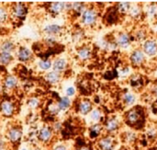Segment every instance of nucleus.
<instances>
[{
    "mask_svg": "<svg viewBox=\"0 0 157 150\" xmlns=\"http://www.w3.org/2000/svg\"><path fill=\"white\" fill-rule=\"evenodd\" d=\"M144 108L141 106H133L128 109L123 115V122L126 125L133 129H139L143 126V123H145L144 120Z\"/></svg>",
    "mask_w": 157,
    "mask_h": 150,
    "instance_id": "nucleus-1",
    "label": "nucleus"
},
{
    "mask_svg": "<svg viewBox=\"0 0 157 150\" xmlns=\"http://www.w3.org/2000/svg\"><path fill=\"white\" fill-rule=\"evenodd\" d=\"M98 18H99L98 7L94 6H87L86 8L85 9V11L80 16L81 24L87 28L94 27L98 23Z\"/></svg>",
    "mask_w": 157,
    "mask_h": 150,
    "instance_id": "nucleus-2",
    "label": "nucleus"
},
{
    "mask_svg": "<svg viewBox=\"0 0 157 150\" xmlns=\"http://www.w3.org/2000/svg\"><path fill=\"white\" fill-rule=\"evenodd\" d=\"M102 124H103V127H104V133L106 135L115 136L117 133L120 132V130L121 128V122L115 115L105 117Z\"/></svg>",
    "mask_w": 157,
    "mask_h": 150,
    "instance_id": "nucleus-3",
    "label": "nucleus"
},
{
    "mask_svg": "<svg viewBox=\"0 0 157 150\" xmlns=\"http://www.w3.org/2000/svg\"><path fill=\"white\" fill-rule=\"evenodd\" d=\"M146 59H147V56L145 55V53H144L141 47L133 49L129 55L130 64L132 66L135 68L143 67L146 63Z\"/></svg>",
    "mask_w": 157,
    "mask_h": 150,
    "instance_id": "nucleus-4",
    "label": "nucleus"
},
{
    "mask_svg": "<svg viewBox=\"0 0 157 150\" xmlns=\"http://www.w3.org/2000/svg\"><path fill=\"white\" fill-rule=\"evenodd\" d=\"M118 141L115 136H110L106 134H104L101 137H99L96 142L97 148L98 150H115Z\"/></svg>",
    "mask_w": 157,
    "mask_h": 150,
    "instance_id": "nucleus-5",
    "label": "nucleus"
},
{
    "mask_svg": "<svg viewBox=\"0 0 157 150\" xmlns=\"http://www.w3.org/2000/svg\"><path fill=\"white\" fill-rule=\"evenodd\" d=\"M113 41L115 42L117 48L128 49L132 45V43L133 41V38H132V35L131 33H129L128 31L121 30L116 34Z\"/></svg>",
    "mask_w": 157,
    "mask_h": 150,
    "instance_id": "nucleus-6",
    "label": "nucleus"
},
{
    "mask_svg": "<svg viewBox=\"0 0 157 150\" xmlns=\"http://www.w3.org/2000/svg\"><path fill=\"white\" fill-rule=\"evenodd\" d=\"M141 48L147 57H155L157 55V39L149 37L144 43L141 44Z\"/></svg>",
    "mask_w": 157,
    "mask_h": 150,
    "instance_id": "nucleus-7",
    "label": "nucleus"
},
{
    "mask_svg": "<svg viewBox=\"0 0 157 150\" xmlns=\"http://www.w3.org/2000/svg\"><path fill=\"white\" fill-rule=\"evenodd\" d=\"M94 104L93 102L89 100V99H82L80 100L77 104H76V111L79 114L83 115V116H86L88 115L91 111L94 109Z\"/></svg>",
    "mask_w": 157,
    "mask_h": 150,
    "instance_id": "nucleus-8",
    "label": "nucleus"
},
{
    "mask_svg": "<svg viewBox=\"0 0 157 150\" xmlns=\"http://www.w3.org/2000/svg\"><path fill=\"white\" fill-rule=\"evenodd\" d=\"M6 136H7L8 141L11 144H13V145L17 144L21 140L22 136H23L22 128L20 126H17V125H13L7 130V135Z\"/></svg>",
    "mask_w": 157,
    "mask_h": 150,
    "instance_id": "nucleus-9",
    "label": "nucleus"
},
{
    "mask_svg": "<svg viewBox=\"0 0 157 150\" xmlns=\"http://www.w3.org/2000/svg\"><path fill=\"white\" fill-rule=\"evenodd\" d=\"M76 57L81 62H87L93 57V49L89 45H82L76 51Z\"/></svg>",
    "mask_w": 157,
    "mask_h": 150,
    "instance_id": "nucleus-10",
    "label": "nucleus"
},
{
    "mask_svg": "<svg viewBox=\"0 0 157 150\" xmlns=\"http://www.w3.org/2000/svg\"><path fill=\"white\" fill-rule=\"evenodd\" d=\"M16 107L11 101L5 100L0 103V112L4 117L10 118L15 114Z\"/></svg>",
    "mask_w": 157,
    "mask_h": 150,
    "instance_id": "nucleus-11",
    "label": "nucleus"
},
{
    "mask_svg": "<svg viewBox=\"0 0 157 150\" xmlns=\"http://www.w3.org/2000/svg\"><path fill=\"white\" fill-rule=\"evenodd\" d=\"M137 94L133 91H125L124 93H122L121 97V103L128 108H132L133 106L136 105L137 102Z\"/></svg>",
    "mask_w": 157,
    "mask_h": 150,
    "instance_id": "nucleus-12",
    "label": "nucleus"
},
{
    "mask_svg": "<svg viewBox=\"0 0 157 150\" xmlns=\"http://www.w3.org/2000/svg\"><path fill=\"white\" fill-rule=\"evenodd\" d=\"M53 136H54V132L52 126L45 125L40 129L39 134H38V138L40 142L46 144L52 141V139L53 138Z\"/></svg>",
    "mask_w": 157,
    "mask_h": 150,
    "instance_id": "nucleus-13",
    "label": "nucleus"
},
{
    "mask_svg": "<svg viewBox=\"0 0 157 150\" xmlns=\"http://www.w3.org/2000/svg\"><path fill=\"white\" fill-rule=\"evenodd\" d=\"M104 127H103V124L99 123V124H91L90 126L88 127V135L90 139L93 140H98L99 137H101L104 135Z\"/></svg>",
    "mask_w": 157,
    "mask_h": 150,
    "instance_id": "nucleus-14",
    "label": "nucleus"
},
{
    "mask_svg": "<svg viewBox=\"0 0 157 150\" xmlns=\"http://www.w3.org/2000/svg\"><path fill=\"white\" fill-rule=\"evenodd\" d=\"M17 57L20 62L27 63V62H29L33 59V53L28 47L21 46L18 48V50L17 52Z\"/></svg>",
    "mask_w": 157,
    "mask_h": 150,
    "instance_id": "nucleus-15",
    "label": "nucleus"
},
{
    "mask_svg": "<svg viewBox=\"0 0 157 150\" xmlns=\"http://www.w3.org/2000/svg\"><path fill=\"white\" fill-rule=\"evenodd\" d=\"M27 12H28V8L23 3L14 4V6H12V7H11L12 16L17 18H19V19L24 18L27 15Z\"/></svg>",
    "mask_w": 157,
    "mask_h": 150,
    "instance_id": "nucleus-16",
    "label": "nucleus"
},
{
    "mask_svg": "<svg viewBox=\"0 0 157 150\" xmlns=\"http://www.w3.org/2000/svg\"><path fill=\"white\" fill-rule=\"evenodd\" d=\"M68 68V60L63 57L55 58L52 61V70L60 74L65 72Z\"/></svg>",
    "mask_w": 157,
    "mask_h": 150,
    "instance_id": "nucleus-17",
    "label": "nucleus"
},
{
    "mask_svg": "<svg viewBox=\"0 0 157 150\" xmlns=\"http://www.w3.org/2000/svg\"><path fill=\"white\" fill-rule=\"evenodd\" d=\"M18 85V79L14 75H7L3 80V87L6 90H14Z\"/></svg>",
    "mask_w": 157,
    "mask_h": 150,
    "instance_id": "nucleus-18",
    "label": "nucleus"
},
{
    "mask_svg": "<svg viewBox=\"0 0 157 150\" xmlns=\"http://www.w3.org/2000/svg\"><path fill=\"white\" fill-rule=\"evenodd\" d=\"M87 116H88L89 121L92 124L103 123V121L105 119L104 113H103V112H102V110L100 108H94Z\"/></svg>",
    "mask_w": 157,
    "mask_h": 150,
    "instance_id": "nucleus-19",
    "label": "nucleus"
},
{
    "mask_svg": "<svg viewBox=\"0 0 157 150\" xmlns=\"http://www.w3.org/2000/svg\"><path fill=\"white\" fill-rule=\"evenodd\" d=\"M44 79L50 85H57L62 80V74H60V73L55 72V71L52 70V71L47 72L45 74Z\"/></svg>",
    "mask_w": 157,
    "mask_h": 150,
    "instance_id": "nucleus-20",
    "label": "nucleus"
},
{
    "mask_svg": "<svg viewBox=\"0 0 157 150\" xmlns=\"http://www.w3.org/2000/svg\"><path fill=\"white\" fill-rule=\"evenodd\" d=\"M66 10V3L65 2H52L50 3L49 11L52 15H59Z\"/></svg>",
    "mask_w": 157,
    "mask_h": 150,
    "instance_id": "nucleus-21",
    "label": "nucleus"
},
{
    "mask_svg": "<svg viewBox=\"0 0 157 150\" xmlns=\"http://www.w3.org/2000/svg\"><path fill=\"white\" fill-rule=\"evenodd\" d=\"M132 38L134 41H136L138 43H144L148 38V32H147V30L145 28H139L137 29L136 30H134L133 34H132Z\"/></svg>",
    "mask_w": 157,
    "mask_h": 150,
    "instance_id": "nucleus-22",
    "label": "nucleus"
},
{
    "mask_svg": "<svg viewBox=\"0 0 157 150\" xmlns=\"http://www.w3.org/2000/svg\"><path fill=\"white\" fill-rule=\"evenodd\" d=\"M132 3L131 2H126V1H121L116 4L115 7L119 13V15L121 17H124V16H128L132 7Z\"/></svg>",
    "mask_w": 157,
    "mask_h": 150,
    "instance_id": "nucleus-23",
    "label": "nucleus"
},
{
    "mask_svg": "<svg viewBox=\"0 0 157 150\" xmlns=\"http://www.w3.org/2000/svg\"><path fill=\"white\" fill-rule=\"evenodd\" d=\"M43 31L48 36L55 37V36H58L59 34L62 33L63 27L60 26V25H58V24H50V25H47L46 27H44Z\"/></svg>",
    "mask_w": 157,
    "mask_h": 150,
    "instance_id": "nucleus-24",
    "label": "nucleus"
},
{
    "mask_svg": "<svg viewBox=\"0 0 157 150\" xmlns=\"http://www.w3.org/2000/svg\"><path fill=\"white\" fill-rule=\"evenodd\" d=\"M56 104H57V107L60 112H66L72 107L73 101L70 98H68L66 96H63L58 100Z\"/></svg>",
    "mask_w": 157,
    "mask_h": 150,
    "instance_id": "nucleus-25",
    "label": "nucleus"
},
{
    "mask_svg": "<svg viewBox=\"0 0 157 150\" xmlns=\"http://www.w3.org/2000/svg\"><path fill=\"white\" fill-rule=\"evenodd\" d=\"M144 14V10L143 6L138 4H135V5H132L131 10H130V13L128 16L130 18H132V19L137 20V19L141 18Z\"/></svg>",
    "mask_w": 157,
    "mask_h": 150,
    "instance_id": "nucleus-26",
    "label": "nucleus"
},
{
    "mask_svg": "<svg viewBox=\"0 0 157 150\" xmlns=\"http://www.w3.org/2000/svg\"><path fill=\"white\" fill-rule=\"evenodd\" d=\"M122 141L127 145H132L134 144L138 139V135L135 131H125L121 135Z\"/></svg>",
    "mask_w": 157,
    "mask_h": 150,
    "instance_id": "nucleus-27",
    "label": "nucleus"
},
{
    "mask_svg": "<svg viewBox=\"0 0 157 150\" xmlns=\"http://www.w3.org/2000/svg\"><path fill=\"white\" fill-rule=\"evenodd\" d=\"M145 136L149 142H155L157 140V124H150L145 130Z\"/></svg>",
    "mask_w": 157,
    "mask_h": 150,
    "instance_id": "nucleus-28",
    "label": "nucleus"
},
{
    "mask_svg": "<svg viewBox=\"0 0 157 150\" xmlns=\"http://www.w3.org/2000/svg\"><path fill=\"white\" fill-rule=\"evenodd\" d=\"M119 17H120V15H119L116 7L115 6L111 7L106 13V22L108 24H115L118 21Z\"/></svg>",
    "mask_w": 157,
    "mask_h": 150,
    "instance_id": "nucleus-29",
    "label": "nucleus"
},
{
    "mask_svg": "<svg viewBox=\"0 0 157 150\" xmlns=\"http://www.w3.org/2000/svg\"><path fill=\"white\" fill-rule=\"evenodd\" d=\"M144 14L149 19L156 20L157 18V3H150L144 11Z\"/></svg>",
    "mask_w": 157,
    "mask_h": 150,
    "instance_id": "nucleus-30",
    "label": "nucleus"
},
{
    "mask_svg": "<svg viewBox=\"0 0 157 150\" xmlns=\"http://www.w3.org/2000/svg\"><path fill=\"white\" fill-rule=\"evenodd\" d=\"M86 6H87L84 2H73L71 6V11L80 17L86 8Z\"/></svg>",
    "mask_w": 157,
    "mask_h": 150,
    "instance_id": "nucleus-31",
    "label": "nucleus"
},
{
    "mask_svg": "<svg viewBox=\"0 0 157 150\" xmlns=\"http://www.w3.org/2000/svg\"><path fill=\"white\" fill-rule=\"evenodd\" d=\"M15 49H16V45H15V43L12 41L6 40L2 43H0V52L13 53Z\"/></svg>",
    "mask_w": 157,
    "mask_h": 150,
    "instance_id": "nucleus-32",
    "label": "nucleus"
},
{
    "mask_svg": "<svg viewBox=\"0 0 157 150\" xmlns=\"http://www.w3.org/2000/svg\"><path fill=\"white\" fill-rule=\"evenodd\" d=\"M13 59H14L13 53L0 52V65L1 66L8 65L13 61Z\"/></svg>",
    "mask_w": 157,
    "mask_h": 150,
    "instance_id": "nucleus-33",
    "label": "nucleus"
},
{
    "mask_svg": "<svg viewBox=\"0 0 157 150\" xmlns=\"http://www.w3.org/2000/svg\"><path fill=\"white\" fill-rule=\"evenodd\" d=\"M38 66L41 71H48L52 68V61L50 59H41L38 63Z\"/></svg>",
    "mask_w": 157,
    "mask_h": 150,
    "instance_id": "nucleus-34",
    "label": "nucleus"
},
{
    "mask_svg": "<svg viewBox=\"0 0 157 150\" xmlns=\"http://www.w3.org/2000/svg\"><path fill=\"white\" fill-rule=\"evenodd\" d=\"M130 81H131V85L132 87H133L134 89L135 88H138V87H142L144 85V79L142 78V77H140L139 75H133L131 78H130Z\"/></svg>",
    "mask_w": 157,
    "mask_h": 150,
    "instance_id": "nucleus-35",
    "label": "nucleus"
},
{
    "mask_svg": "<svg viewBox=\"0 0 157 150\" xmlns=\"http://www.w3.org/2000/svg\"><path fill=\"white\" fill-rule=\"evenodd\" d=\"M40 103V100H39L38 98H36V97H31V98H29V99L27 101L28 106H29L30 109H32V110H35V109L39 108Z\"/></svg>",
    "mask_w": 157,
    "mask_h": 150,
    "instance_id": "nucleus-36",
    "label": "nucleus"
},
{
    "mask_svg": "<svg viewBox=\"0 0 157 150\" xmlns=\"http://www.w3.org/2000/svg\"><path fill=\"white\" fill-rule=\"evenodd\" d=\"M8 18V11L3 7V6H0V24L2 23H5Z\"/></svg>",
    "mask_w": 157,
    "mask_h": 150,
    "instance_id": "nucleus-37",
    "label": "nucleus"
},
{
    "mask_svg": "<svg viewBox=\"0 0 157 150\" xmlns=\"http://www.w3.org/2000/svg\"><path fill=\"white\" fill-rule=\"evenodd\" d=\"M75 94H76V89H75V87L69 86V87L66 88V89H65V96L66 97H68V98L71 99L72 97H75Z\"/></svg>",
    "mask_w": 157,
    "mask_h": 150,
    "instance_id": "nucleus-38",
    "label": "nucleus"
},
{
    "mask_svg": "<svg viewBox=\"0 0 157 150\" xmlns=\"http://www.w3.org/2000/svg\"><path fill=\"white\" fill-rule=\"evenodd\" d=\"M52 150H71L70 149V147L65 144V143H59L57 145H55L53 148H52Z\"/></svg>",
    "mask_w": 157,
    "mask_h": 150,
    "instance_id": "nucleus-39",
    "label": "nucleus"
},
{
    "mask_svg": "<svg viewBox=\"0 0 157 150\" xmlns=\"http://www.w3.org/2000/svg\"><path fill=\"white\" fill-rule=\"evenodd\" d=\"M52 128L54 134L55 133H59V132H61L63 130V124L60 123V122H55L53 124V125L52 126Z\"/></svg>",
    "mask_w": 157,
    "mask_h": 150,
    "instance_id": "nucleus-40",
    "label": "nucleus"
},
{
    "mask_svg": "<svg viewBox=\"0 0 157 150\" xmlns=\"http://www.w3.org/2000/svg\"><path fill=\"white\" fill-rule=\"evenodd\" d=\"M149 91H150V94H151L153 97H155V98H156L157 99V82L154 83V84L151 86Z\"/></svg>",
    "mask_w": 157,
    "mask_h": 150,
    "instance_id": "nucleus-41",
    "label": "nucleus"
},
{
    "mask_svg": "<svg viewBox=\"0 0 157 150\" xmlns=\"http://www.w3.org/2000/svg\"><path fill=\"white\" fill-rule=\"evenodd\" d=\"M77 150H94L93 149V148L90 146V145H82V146H80Z\"/></svg>",
    "mask_w": 157,
    "mask_h": 150,
    "instance_id": "nucleus-42",
    "label": "nucleus"
},
{
    "mask_svg": "<svg viewBox=\"0 0 157 150\" xmlns=\"http://www.w3.org/2000/svg\"><path fill=\"white\" fill-rule=\"evenodd\" d=\"M5 146H6V144H5L4 139H3L2 137H0V150H4Z\"/></svg>",
    "mask_w": 157,
    "mask_h": 150,
    "instance_id": "nucleus-43",
    "label": "nucleus"
},
{
    "mask_svg": "<svg viewBox=\"0 0 157 150\" xmlns=\"http://www.w3.org/2000/svg\"><path fill=\"white\" fill-rule=\"evenodd\" d=\"M21 150H27V148H22Z\"/></svg>",
    "mask_w": 157,
    "mask_h": 150,
    "instance_id": "nucleus-44",
    "label": "nucleus"
},
{
    "mask_svg": "<svg viewBox=\"0 0 157 150\" xmlns=\"http://www.w3.org/2000/svg\"><path fill=\"white\" fill-rule=\"evenodd\" d=\"M156 21H157V18H156Z\"/></svg>",
    "mask_w": 157,
    "mask_h": 150,
    "instance_id": "nucleus-45",
    "label": "nucleus"
}]
</instances>
